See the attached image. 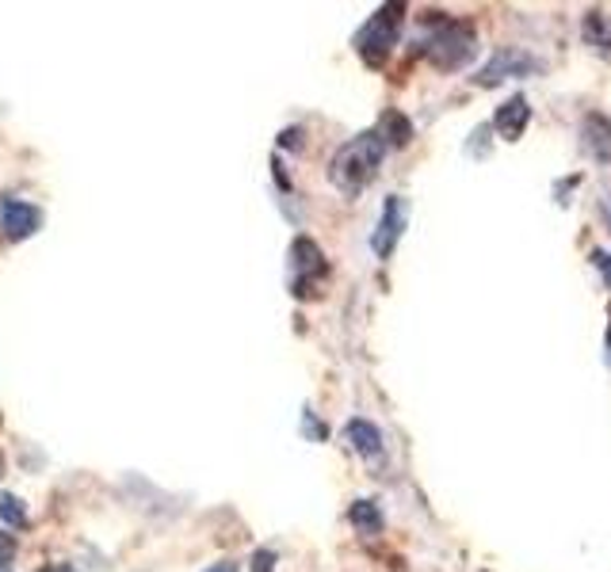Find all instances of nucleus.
<instances>
[{
	"mask_svg": "<svg viewBox=\"0 0 611 572\" xmlns=\"http://www.w3.org/2000/svg\"><path fill=\"white\" fill-rule=\"evenodd\" d=\"M382 157H386V138L379 131H367V134H359V138H352L348 145H341V149L333 153V160H329V180H333L336 191H344L348 199H356L359 191L375 180Z\"/></svg>",
	"mask_w": 611,
	"mask_h": 572,
	"instance_id": "1",
	"label": "nucleus"
},
{
	"mask_svg": "<svg viewBox=\"0 0 611 572\" xmlns=\"http://www.w3.org/2000/svg\"><path fill=\"white\" fill-rule=\"evenodd\" d=\"M416 46H421V54L432 66L444 72L463 69L466 61H474V54H478V38H474L470 23L444 20V15H432V20L424 23V35Z\"/></svg>",
	"mask_w": 611,
	"mask_h": 572,
	"instance_id": "2",
	"label": "nucleus"
},
{
	"mask_svg": "<svg viewBox=\"0 0 611 572\" xmlns=\"http://www.w3.org/2000/svg\"><path fill=\"white\" fill-rule=\"evenodd\" d=\"M401 15H406L401 4H382L379 12L359 27L356 54L364 58V66H371V69L386 66V58H390L393 46H398V38H401Z\"/></svg>",
	"mask_w": 611,
	"mask_h": 572,
	"instance_id": "3",
	"label": "nucleus"
},
{
	"mask_svg": "<svg viewBox=\"0 0 611 572\" xmlns=\"http://www.w3.org/2000/svg\"><path fill=\"white\" fill-rule=\"evenodd\" d=\"M325 279H329L325 253H321V248L313 245L310 237H299V240L291 245V294H295V298H313V294H321Z\"/></svg>",
	"mask_w": 611,
	"mask_h": 572,
	"instance_id": "4",
	"label": "nucleus"
},
{
	"mask_svg": "<svg viewBox=\"0 0 611 572\" xmlns=\"http://www.w3.org/2000/svg\"><path fill=\"white\" fill-rule=\"evenodd\" d=\"M543 58H535V54L527 51H516V46H504V51H497L493 58L486 61V66L478 69V77H474V85L478 88H493L501 85V80H512V77H532V72H543Z\"/></svg>",
	"mask_w": 611,
	"mask_h": 572,
	"instance_id": "5",
	"label": "nucleus"
},
{
	"mask_svg": "<svg viewBox=\"0 0 611 572\" xmlns=\"http://www.w3.org/2000/svg\"><path fill=\"white\" fill-rule=\"evenodd\" d=\"M406 199L401 195H386V203H382V217H379V225H375V233H371V248H375V256L379 260H390L393 256V248H398V240H401V233H406Z\"/></svg>",
	"mask_w": 611,
	"mask_h": 572,
	"instance_id": "6",
	"label": "nucleus"
},
{
	"mask_svg": "<svg viewBox=\"0 0 611 572\" xmlns=\"http://www.w3.org/2000/svg\"><path fill=\"white\" fill-rule=\"evenodd\" d=\"M38 225H43V211L27 199H0V233L8 240L35 237Z\"/></svg>",
	"mask_w": 611,
	"mask_h": 572,
	"instance_id": "7",
	"label": "nucleus"
},
{
	"mask_svg": "<svg viewBox=\"0 0 611 572\" xmlns=\"http://www.w3.org/2000/svg\"><path fill=\"white\" fill-rule=\"evenodd\" d=\"M527 123H532V103H527L524 96H509L493 115V131L501 134L504 142H520Z\"/></svg>",
	"mask_w": 611,
	"mask_h": 572,
	"instance_id": "8",
	"label": "nucleus"
},
{
	"mask_svg": "<svg viewBox=\"0 0 611 572\" xmlns=\"http://www.w3.org/2000/svg\"><path fill=\"white\" fill-rule=\"evenodd\" d=\"M348 442L367 466H382L386 462V442L382 431L375 428L371 420H348Z\"/></svg>",
	"mask_w": 611,
	"mask_h": 572,
	"instance_id": "9",
	"label": "nucleus"
},
{
	"mask_svg": "<svg viewBox=\"0 0 611 572\" xmlns=\"http://www.w3.org/2000/svg\"><path fill=\"white\" fill-rule=\"evenodd\" d=\"M581 138H585V149H589V157L600 160V165H608V160H611V119L589 115L581 123Z\"/></svg>",
	"mask_w": 611,
	"mask_h": 572,
	"instance_id": "10",
	"label": "nucleus"
},
{
	"mask_svg": "<svg viewBox=\"0 0 611 572\" xmlns=\"http://www.w3.org/2000/svg\"><path fill=\"white\" fill-rule=\"evenodd\" d=\"M581 31H585V43L597 46V51L608 58V54H611V20H608L604 12H600V8H592V12L585 15V27Z\"/></svg>",
	"mask_w": 611,
	"mask_h": 572,
	"instance_id": "11",
	"label": "nucleus"
},
{
	"mask_svg": "<svg viewBox=\"0 0 611 572\" xmlns=\"http://www.w3.org/2000/svg\"><path fill=\"white\" fill-rule=\"evenodd\" d=\"M348 523L359 530V535H379L382 530V512L375 501H356L348 507Z\"/></svg>",
	"mask_w": 611,
	"mask_h": 572,
	"instance_id": "12",
	"label": "nucleus"
},
{
	"mask_svg": "<svg viewBox=\"0 0 611 572\" xmlns=\"http://www.w3.org/2000/svg\"><path fill=\"white\" fill-rule=\"evenodd\" d=\"M379 134L386 138V145H409V138H413V126H409V119L398 115V111H386L382 123H379Z\"/></svg>",
	"mask_w": 611,
	"mask_h": 572,
	"instance_id": "13",
	"label": "nucleus"
},
{
	"mask_svg": "<svg viewBox=\"0 0 611 572\" xmlns=\"http://www.w3.org/2000/svg\"><path fill=\"white\" fill-rule=\"evenodd\" d=\"M0 523H4V527H12V530H23V527H27L31 515H27V507H23L20 496L0 493Z\"/></svg>",
	"mask_w": 611,
	"mask_h": 572,
	"instance_id": "14",
	"label": "nucleus"
},
{
	"mask_svg": "<svg viewBox=\"0 0 611 572\" xmlns=\"http://www.w3.org/2000/svg\"><path fill=\"white\" fill-rule=\"evenodd\" d=\"M589 260H592V268H597L600 276H604V283L611 287V253H604V248H592Z\"/></svg>",
	"mask_w": 611,
	"mask_h": 572,
	"instance_id": "15",
	"label": "nucleus"
},
{
	"mask_svg": "<svg viewBox=\"0 0 611 572\" xmlns=\"http://www.w3.org/2000/svg\"><path fill=\"white\" fill-rule=\"evenodd\" d=\"M248 565H253V572H276V550H256Z\"/></svg>",
	"mask_w": 611,
	"mask_h": 572,
	"instance_id": "16",
	"label": "nucleus"
},
{
	"mask_svg": "<svg viewBox=\"0 0 611 572\" xmlns=\"http://www.w3.org/2000/svg\"><path fill=\"white\" fill-rule=\"evenodd\" d=\"M12 558H15V542H12L8 535H0V572H4V565H8Z\"/></svg>",
	"mask_w": 611,
	"mask_h": 572,
	"instance_id": "17",
	"label": "nucleus"
},
{
	"mask_svg": "<svg viewBox=\"0 0 611 572\" xmlns=\"http://www.w3.org/2000/svg\"><path fill=\"white\" fill-rule=\"evenodd\" d=\"M207 572H237V565H233V561H219V565H211Z\"/></svg>",
	"mask_w": 611,
	"mask_h": 572,
	"instance_id": "18",
	"label": "nucleus"
},
{
	"mask_svg": "<svg viewBox=\"0 0 611 572\" xmlns=\"http://www.w3.org/2000/svg\"><path fill=\"white\" fill-rule=\"evenodd\" d=\"M600 214H604V225H608V233H611V199H604V206H600Z\"/></svg>",
	"mask_w": 611,
	"mask_h": 572,
	"instance_id": "19",
	"label": "nucleus"
},
{
	"mask_svg": "<svg viewBox=\"0 0 611 572\" xmlns=\"http://www.w3.org/2000/svg\"><path fill=\"white\" fill-rule=\"evenodd\" d=\"M43 572H77L74 565H51V569H43Z\"/></svg>",
	"mask_w": 611,
	"mask_h": 572,
	"instance_id": "20",
	"label": "nucleus"
},
{
	"mask_svg": "<svg viewBox=\"0 0 611 572\" xmlns=\"http://www.w3.org/2000/svg\"><path fill=\"white\" fill-rule=\"evenodd\" d=\"M608 367H611V325H608Z\"/></svg>",
	"mask_w": 611,
	"mask_h": 572,
	"instance_id": "21",
	"label": "nucleus"
}]
</instances>
